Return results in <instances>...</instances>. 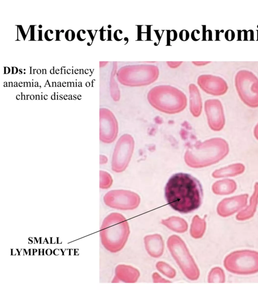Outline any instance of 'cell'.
Returning <instances> with one entry per match:
<instances>
[{"mask_svg":"<svg viewBox=\"0 0 258 290\" xmlns=\"http://www.w3.org/2000/svg\"><path fill=\"white\" fill-rule=\"evenodd\" d=\"M203 192L199 181L184 173L173 174L165 187V197L174 210L188 213L198 209L202 201Z\"/></svg>","mask_w":258,"mask_h":290,"instance_id":"cell-1","label":"cell"},{"mask_svg":"<svg viewBox=\"0 0 258 290\" xmlns=\"http://www.w3.org/2000/svg\"><path fill=\"white\" fill-rule=\"evenodd\" d=\"M229 151V144L224 139L215 137L189 148L184 159L189 167L201 168L218 163L227 155Z\"/></svg>","mask_w":258,"mask_h":290,"instance_id":"cell-2","label":"cell"},{"mask_svg":"<svg viewBox=\"0 0 258 290\" xmlns=\"http://www.w3.org/2000/svg\"><path fill=\"white\" fill-rule=\"evenodd\" d=\"M101 243L108 251L116 253L126 244L130 233L126 218L121 214L112 212L103 220L99 231Z\"/></svg>","mask_w":258,"mask_h":290,"instance_id":"cell-3","label":"cell"},{"mask_svg":"<svg viewBox=\"0 0 258 290\" xmlns=\"http://www.w3.org/2000/svg\"><path fill=\"white\" fill-rule=\"evenodd\" d=\"M147 100L156 109L169 114L179 113L187 106L184 93L170 85H161L153 87L148 93Z\"/></svg>","mask_w":258,"mask_h":290,"instance_id":"cell-4","label":"cell"},{"mask_svg":"<svg viewBox=\"0 0 258 290\" xmlns=\"http://www.w3.org/2000/svg\"><path fill=\"white\" fill-rule=\"evenodd\" d=\"M159 69L151 64H129L121 67L116 72L118 81L128 87L149 85L158 78Z\"/></svg>","mask_w":258,"mask_h":290,"instance_id":"cell-5","label":"cell"},{"mask_svg":"<svg viewBox=\"0 0 258 290\" xmlns=\"http://www.w3.org/2000/svg\"><path fill=\"white\" fill-rule=\"evenodd\" d=\"M168 248L185 277L196 280L200 276L199 269L186 244L177 235L170 236L167 242Z\"/></svg>","mask_w":258,"mask_h":290,"instance_id":"cell-6","label":"cell"},{"mask_svg":"<svg viewBox=\"0 0 258 290\" xmlns=\"http://www.w3.org/2000/svg\"><path fill=\"white\" fill-rule=\"evenodd\" d=\"M224 266L229 272L238 275L258 272V252L251 250L234 251L224 259Z\"/></svg>","mask_w":258,"mask_h":290,"instance_id":"cell-7","label":"cell"},{"mask_svg":"<svg viewBox=\"0 0 258 290\" xmlns=\"http://www.w3.org/2000/svg\"><path fill=\"white\" fill-rule=\"evenodd\" d=\"M236 90L241 101L251 108L258 107V78L251 71L241 69L235 76Z\"/></svg>","mask_w":258,"mask_h":290,"instance_id":"cell-8","label":"cell"},{"mask_svg":"<svg viewBox=\"0 0 258 290\" xmlns=\"http://www.w3.org/2000/svg\"><path fill=\"white\" fill-rule=\"evenodd\" d=\"M135 147L133 136L128 134L122 135L115 146L111 160V169L116 173L125 170L131 159Z\"/></svg>","mask_w":258,"mask_h":290,"instance_id":"cell-9","label":"cell"},{"mask_svg":"<svg viewBox=\"0 0 258 290\" xmlns=\"http://www.w3.org/2000/svg\"><path fill=\"white\" fill-rule=\"evenodd\" d=\"M140 200V197L137 193L123 189L109 191L103 197L104 202L107 206L123 210L136 208L139 206Z\"/></svg>","mask_w":258,"mask_h":290,"instance_id":"cell-10","label":"cell"},{"mask_svg":"<svg viewBox=\"0 0 258 290\" xmlns=\"http://www.w3.org/2000/svg\"><path fill=\"white\" fill-rule=\"evenodd\" d=\"M118 126L113 113L108 109L99 110V139L104 143L113 142L118 134Z\"/></svg>","mask_w":258,"mask_h":290,"instance_id":"cell-11","label":"cell"},{"mask_svg":"<svg viewBox=\"0 0 258 290\" xmlns=\"http://www.w3.org/2000/svg\"><path fill=\"white\" fill-rule=\"evenodd\" d=\"M204 108L210 128L214 131L222 129L225 124V118L221 101L216 99L207 100Z\"/></svg>","mask_w":258,"mask_h":290,"instance_id":"cell-12","label":"cell"},{"mask_svg":"<svg viewBox=\"0 0 258 290\" xmlns=\"http://www.w3.org/2000/svg\"><path fill=\"white\" fill-rule=\"evenodd\" d=\"M197 83L200 88L206 93L213 96L225 94L228 89L226 81L222 78L209 74L199 76Z\"/></svg>","mask_w":258,"mask_h":290,"instance_id":"cell-13","label":"cell"},{"mask_svg":"<svg viewBox=\"0 0 258 290\" xmlns=\"http://www.w3.org/2000/svg\"><path fill=\"white\" fill-rule=\"evenodd\" d=\"M248 198L247 194H243L224 198L218 204L217 212L222 217L230 216L246 206Z\"/></svg>","mask_w":258,"mask_h":290,"instance_id":"cell-14","label":"cell"},{"mask_svg":"<svg viewBox=\"0 0 258 290\" xmlns=\"http://www.w3.org/2000/svg\"><path fill=\"white\" fill-rule=\"evenodd\" d=\"M139 271L134 267L125 264H119L115 268V275L112 283L136 282L140 277Z\"/></svg>","mask_w":258,"mask_h":290,"instance_id":"cell-15","label":"cell"},{"mask_svg":"<svg viewBox=\"0 0 258 290\" xmlns=\"http://www.w3.org/2000/svg\"><path fill=\"white\" fill-rule=\"evenodd\" d=\"M144 244L148 254L153 258H158L162 255L164 243L162 236L158 234L146 236L144 238Z\"/></svg>","mask_w":258,"mask_h":290,"instance_id":"cell-16","label":"cell"},{"mask_svg":"<svg viewBox=\"0 0 258 290\" xmlns=\"http://www.w3.org/2000/svg\"><path fill=\"white\" fill-rule=\"evenodd\" d=\"M189 93V110L196 117H199L202 112L203 103L201 94L197 86L190 84L188 86Z\"/></svg>","mask_w":258,"mask_h":290,"instance_id":"cell-17","label":"cell"},{"mask_svg":"<svg viewBox=\"0 0 258 290\" xmlns=\"http://www.w3.org/2000/svg\"><path fill=\"white\" fill-rule=\"evenodd\" d=\"M258 204V182L254 185V190L246 207L240 211L236 216L238 221H245L252 218L254 214Z\"/></svg>","mask_w":258,"mask_h":290,"instance_id":"cell-18","label":"cell"},{"mask_svg":"<svg viewBox=\"0 0 258 290\" xmlns=\"http://www.w3.org/2000/svg\"><path fill=\"white\" fill-rule=\"evenodd\" d=\"M245 169L243 164L235 163L215 170L212 175L215 178L233 177L242 174Z\"/></svg>","mask_w":258,"mask_h":290,"instance_id":"cell-19","label":"cell"},{"mask_svg":"<svg viewBox=\"0 0 258 290\" xmlns=\"http://www.w3.org/2000/svg\"><path fill=\"white\" fill-rule=\"evenodd\" d=\"M237 188V184L234 180L225 179L215 182L212 186L213 193L217 195H225L233 193Z\"/></svg>","mask_w":258,"mask_h":290,"instance_id":"cell-20","label":"cell"},{"mask_svg":"<svg viewBox=\"0 0 258 290\" xmlns=\"http://www.w3.org/2000/svg\"><path fill=\"white\" fill-rule=\"evenodd\" d=\"M161 223L169 229L178 233H184L188 228L186 221L179 216H172L162 220Z\"/></svg>","mask_w":258,"mask_h":290,"instance_id":"cell-21","label":"cell"},{"mask_svg":"<svg viewBox=\"0 0 258 290\" xmlns=\"http://www.w3.org/2000/svg\"><path fill=\"white\" fill-rule=\"evenodd\" d=\"M206 222L198 215L194 216L190 227V236L194 239L202 238L206 231Z\"/></svg>","mask_w":258,"mask_h":290,"instance_id":"cell-22","label":"cell"},{"mask_svg":"<svg viewBox=\"0 0 258 290\" xmlns=\"http://www.w3.org/2000/svg\"><path fill=\"white\" fill-rule=\"evenodd\" d=\"M225 281V275L222 268L219 267L213 268L208 276V282L209 283H222Z\"/></svg>","mask_w":258,"mask_h":290,"instance_id":"cell-23","label":"cell"},{"mask_svg":"<svg viewBox=\"0 0 258 290\" xmlns=\"http://www.w3.org/2000/svg\"><path fill=\"white\" fill-rule=\"evenodd\" d=\"M156 267L160 272L169 278H173L176 276L175 270L165 262H158Z\"/></svg>","mask_w":258,"mask_h":290,"instance_id":"cell-24","label":"cell"},{"mask_svg":"<svg viewBox=\"0 0 258 290\" xmlns=\"http://www.w3.org/2000/svg\"><path fill=\"white\" fill-rule=\"evenodd\" d=\"M113 68L112 73L111 74V77L110 85V91L111 98L114 101H118L120 99V91L118 87V85L115 81L114 79V74H115L116 70V63L114 62Z\"/></svg>","mask_w":258,"mask_h":290,"instance_id":"cell-25","label":"cell"},{"mask_svg":"<svg viewBox=\"0 0 258 290\" xmlns=\"http://www.w3.org/2000/svg\"><path fill=\"white\" fill-rule=\"evenodd\" d=\"M113 179L111 175L104 170L99 171V187L102 189H107L111 187Z\"/></svg>","mask_w":258,"mask_h":290,"instance_id":"cell-26","label":"cell"},{"mask_svg":"<svg viewBox=\"0 0 258 290\" xmlns=\"http://www.w3.org/2000/svg\"><path fill=\"white\" fill-rule=\"evenodd\" d=\"M153 281L154 283H169L171 281L165 278H163L157 272H154L152 274Z\"/></svg>","mask_w":258,"mask_h":290,"instance_id":"cell-27","label":"cell"},{"mask_svg":"<svg viewBox=\"0 0 258 290\" xmlns=\"http://www.w3.org/2000/svg\"><path fill=\"white\" fill-rule=\"evenodd\" d=\"M167 64L168 65L173 68H176L180 65V64L182 63V61H167Z\"/></svg>","mask_w":258,"mask_h":290,"instance_id":"cell-28","label":"cell"},{"mask_svg":"<svg viewBox=\"0 0 258 290\" xmlns=\"http://www.w3.org/2000/svg\"><path fill=\"white\" fill-rule=\"evenodd\" d=\"M108 162L107 157L103 154H100L99 156V163L101 165L106 164Z\"/></svg>","mask_w":258,"mask_h":290,"instance_id":"cell-29","label":"cell"},{"mask_svg":"<svg viewBox=\"0 0 258 290\" xmlns=\"http://www.w3.org/2000/svg\"><path fill=\"white\" fill-rule=\"evenodd\" d=\"M195 65L197 66H202L206 65L209 63L210 61H192V62Z\"/></svg>","mask_w":258,"mask_h":290,"instance_id":"cell-30","label":"cell"},{"mask_svg":"<svg viewBox=\"0 0 258 290\" xmlns=\"http://www.w3.org/2000/svg\"><path fill=\"white\" fill-rule=\"evenodd\" d=\"M253 134L255 138L258 140V123L255 125L253 130Z\"/></svg>","mask_w":258,"mask_h":290,"instance_id":"cell-31","label":"cell"}]
</instances>
